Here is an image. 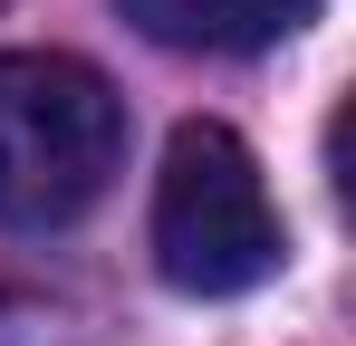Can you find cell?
I'll return each instance as SVG.
<instances>
[{
    "mask_svg": "<svg viewBox=\"0 0 356 346\" xmlns=\"http://www.w3.org/2000/svg\"><path fill=\"white\" fill-rule=\"evenodd\" d=\"M289 231L270 212V183L232 125H183L154 173V270L183 298H241L280 270Z\"/></svg>",
    "mask_w": 356,
    "mask_h": 346,
    "instance_id": "obj_2",
    "label": "cell"
},
{
    "mask_svg": "<svg viewBox=\"0 0 356 346\" xmlns=\"http://www.w3.org/2000/svg\"><path fill=\"white\" fill-rule=\"evenodd\" d=\"M125 19L183 58H260L318 19V0H116Z\"/></svg>",
    "mask_w": 356,
    "mask_h": 346,
    "instance_id": "obj_3",
    "label": "cell"
},
{
    "mask_svg": "<svg viewBox=\"0 0 356 346\" xmlns=\"http://www.w3.org/2000/svg\"><path fill=\"white\" fill-rule=\"evenodd\" d=\"M125 164V97L58 49H0V222H77Z\"/></svg>",
    "mask_w": 356,
    "mask_h": 346,
    "instance_id": "obj_1",
    "label": "cell"
}]
</instances>
